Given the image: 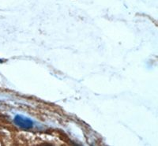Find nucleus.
Returning <instances> with one entry per match:
<instances>
[{"label":"nucleus","mask_w":158,"mask_h":146,"mask_svg":"<svg viewBox=\"0 0 158 146\" xmlns=\"http://www.w3.org/2000/svg\"><path fill=\"white\" fill-rule=\"evenodd\" d=\"M15 123L24 130H29L33 127V122L30 119L21 115H18L15 118Z\"/></svg>","instance_id":"obj_1"},{"label":"nucleus","mask_w":158,"mask_h":146,"mask_svg":"<svg viewBox=\"0 0 158 146\" xmlns=\"http://www.w3.org/2000/svg\"><path fill=\"white\" fill-rule=\"evenodd\" d=\"M4 62V60H2V59H0V63H2Z\"/></svg>","instance_id":"obj_2"}]
</instances>
